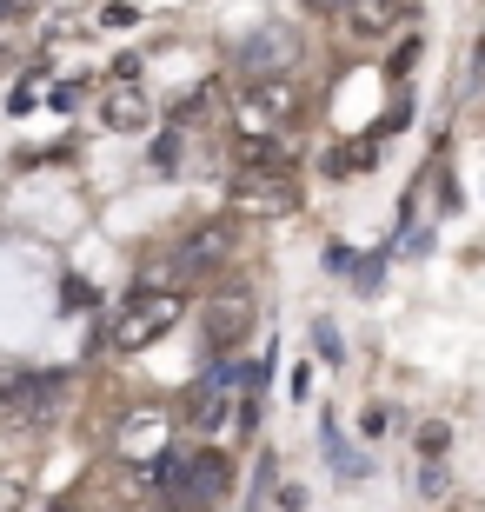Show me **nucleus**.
Returning a JSON list of instances; mask_svg holds the SVG:
<instances>
[{"label":"nucleus","instance_id":"39448f33","mask_svg":"<svg viewBox=\"0 0 485 512\" xmlns=\"http://www.w3.org/2000/svg\"><path fill=\"white\" fill-rule=\"evenodd\" d=\"M113 453L127 459V466H160L173 453V413L167 406H133L120 419V433H113Z\"/></svg>","mask_w":485,"mask_h":512},{"label":"nucleus","instance_id":"0eeeda50","mask_svg":"<svg viewBox=\"0 0 485 512\" xmlns=\"http://www.w3.org/2000/svg\"><path fill=\"white\" fill-rule=\"evenodd\" d=\"M253 320H260V313H253V293H246V286H220V293L200 306V326H206V346H213V353L246 346L253 340Z\"/></svg>","mask_w":485,"mask_h":512},{"label":"nucleus","instance_id":"9d476101","mask_svg":"<svg viewBox=\"0 0 485 512\" xmlns=\"http://www.w3.org/2000/svg\"><path fill=\"white\" fill-rule=\"evenodd\" d=\"M233 386H260V373H253V380H246V373H213V380H200V386H193V399H187V419L200 426V433H220V426H226Z\"/></svg>","mask_w":485,"mask_h":512},{"label":"nucleus","instance_id":"2eb2a0df","mask_svg":"<svg viewBox=\"0 0 485 512\" xmlns=\"http://www.w3.org/2000/svg\"><path fill=\"white\" fill-rule=\"evenodd\" d=\"M446 426H426V433H419V453H426V459H439V453H446Z\"/></svg>","mask_w":485,"mask_h":512},{"label":"nucleus","instance_id":"6e6552de","mask_svg":"<svg viewBox=\"0 0 485 512\" xmlns=\"http://www.w3.org/2000/svg\"><path fill=\"white\" fill-rule=\"evenodd\" d=\"M67 393V373H27V380H7L0 386V413L14 419H47Z\"/></svg>","mask_w":485,"mask_h":512},{"label":"nucleus","instance_id":"7ed1b4c3","mask_svg":"<svg viewBox=\"0 0 485 512\" xmlns=\"http://www.w3.org/2000/svg\"><path fill=\"white\" fill-rule=\"evenodd\" d=\"M180 313H187V293H133L120 306V320L107 326V346L113 353H147L153 340H167L180 326Z\"/></svg>","mask_w":485,"mask_h":512},{"label":"nucleus","instance_id":"f8f14e48","mask_svg":"<svg viewBox=\"0 0 485 512\" xmlns=\"http://www.w3.org/2000/svg\"><path fill=\"white\" fill-rule=\"evenodd\" d=\"M27 506V473L20 466H0V512H20Z\"/></svg>","mask_w":485,"mask_h":512},{"label":"nucleus","instance_id":"20e7f679","mask_svg":"<svg viewBox=\"0 0 485 512\" xmlns=\"http://www.w3.org/2000/svg\"><path fill=\"white\" fill-rule=\"evenodd\" d=\"M226 200H233V213H253V220H280V213H293V207H299V187H293V173H286V160H246V167L233 173Z\"/></svg>","mask_w":485,"mask_h":512},{"label":"nucleus","instance_id":"f03ea898","mask_svg":"<svg viewBox=\"0 0 485 512\" xmlns=\"http://www.w3.org/2000/svg\"><path fill=\"white\" fill-rule=\"evenodd\" d=\"M160 499H180V512H213L226 493H233V459L220 446H173L160 466Z\"/></svg>","mask_w":485,"mask_h":512},{"label":"nucleus","instance_id":"a211bd4d","mask_svg":"<svg viewBox=\"0 0 485 512\" xmlns=\"http://www.w3.org/2000/svg\"><path fill=\"white\" fill-rule=\"evenodd\" d=\"M54 512H74V506H54Z\"/></svg>","mask_w":485,"mask_h":512},{"label":"nucleus","instance_id":"ddd939ff","mask_svg":"<svg viewBox=\"0 0 485 512\" xmlns=\"http://www.w3.org/2000/svg\"><path fill=\"white\" fill-rule=\"evenodd\" d=\"M359 167H373V147H339L326 160V173H359Z\"/></svg>","mask_w":485,"mask_h":512},{"label":"nucleus","instance_id":"9b49d317","mask_svg":"<svg viewBox=\"0 0 485 512\" xmlns=\"http://www.w3.org/2000/svg\"><path fill=\"white\" fill-rule=\"evenodd\" d=\"M346 27H353L359 40H386L392 27H399V0H353V7H346Z\"/></svg>","mask_w":485,"mask_h":512},{"label":"nucleus","instance_id":"f3484780","mask_svg":"<svg viewBox=\"0 0 485 512\" xmlns=\"http://www.w3.org/2000/svg\"><path fill=\"white\" fill-rule=\"evenodd\" d=\"M40 0H0V20H20V14H34Z\"/></svg>","mask_w":485,"mask_h":512},{"label":"nucleus","instance_id":"4468645a","mask_svg":"<svg viewBox=\"0 0 485 512\" xmlns=\"http://www.w3.org/2000/svg\"><path fill=\"white\" fill-rule=\"evenodd\" d=\"M313 340H319V360H333V366L346 360V346H339V333H333V326H326V320L313 326Z\"/></svg>","mask_w":485,"mask_h":512},{"label":"nucleus","instance_id":"1a4fd4ad","mask_svg":"<svg viewBox=\"0 0 485 512\" xmlns=\"http://www.w3.org/2000/svg\"><path fill=\"white\" fill-rule=\"evenodd\" d=\"M100 127H113V133H147V127H153V100H147V87H133V80L120 74L107 94H100Z\"/></svg>","mask_w":485,"mask_h":512},{"label":"nucleus","instance_id":"f257e3e1","mask_svg":"<svg viewBox=\"0 0 485 512\" xmlns=\"http://www.w3.org/2000/svg\"><path fill=\"white\" fill-rule=\"evenodd\" d=\"M299 107H306V94H299L293 74L246 80L240 94H233V127H240L246 153L253 160H280V140L299 127Z\"/></svg>","mask_w":485,"mask_h":512},{"label":"nucleus","instance_id":"423d86ee","mask_svg":"<svg viewBox=\"0 0 485 512\" xmlns=\"http://www.w3.org/2000/svg\"><path fill=\"white\" fill-rule=\"evenodd\" d=\"M240 74L246 80H266V74H293L299 60V27L293 20H266V27H253V34L240 40Z\"/></svg>","mask_w":485,"mask_h":512},{"label":"nucleus","instance_id":"dca6fc26","mask_svg":"<svg viewBox=\"0 0 485 512\" xmlns=\"http://www.w3.org/2000/svg\"><path fill=\"white\" fill-rule=\"evenodd\" d=\"M306 7H313V14H333V20H346V7H353V0H306Z\"/></svg>","mask_w":485,"mask_h":512}]
</instances>
